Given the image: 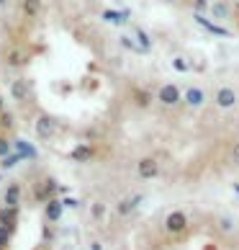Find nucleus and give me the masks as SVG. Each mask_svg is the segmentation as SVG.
I'll list each match as a JSON object with an SVG mask.
<instances>
[{"label": "nucleus", "instance_id": "nucleus-1", "mask_svg": "<svg viewBox=\"0 0 239 250\" xmlns=\"http://www.w3.org/2000/svg\"><path fill=\"white\" fill-rule=\"evenodd\" d=\"M188 225H190V219H188L185 211H180V209L170 211V214L165 217V229H167L170 235H180V232H185Z\"/></svg>", "mask_w": 239, "mask_h": 250}, {"label": "nucleus", "instance_id": "nucleus-2", "mask_svg": "<svg viewBox=\"0 0 239 250\" xmlns=\"http://www.w3.org/2000/svg\"><path fill=\"white\" fill-rule=\"evenodd\" d=\"M157 101L162 106H178L183 101V93H180V88L175 85V83H165V85H160V90H157Z\"/></svg>", "mask_w": 239, "mask_h": 250}, {"label": "nucleus", "instance_id": "nucleus-3", "mask_svg": "<svg viewBox=\"0 0 239 250\" xmlns=\"http://www.w3.org/2000/svg\"><path fill=\"white\" fill-rule=\"evenodd\" d=\"M157 173H160V160L157 157H142V160L136 163V175L144 178V181L157 178Z\"/></svg>", "mask_w": 239, "mask_h": 250}, {"label": "nucleus", "instance_id": "nucleus-4", "mask_svg": "<svg viewBox=\"0 0 239 250\" xmlns=\"http://www.w3.org/2000/svg\"><path fill=\"white\" fill-rule=\"evenodd\" d=\"M214 104L219 106V108H234L237 106V90L234 88H229V85H221L216 90V96H214Z\"/></svg>", "mask_w": 239, "mask_h": 250}, {"label": "nucleus", "instance_id": "nucleus-5", "mask_svg": "<svg viewBox=\"0 0 239 250\" xmlns=\"http://www.w3.org/2000/svg\"><path fill=\"white\" fill-rule=\"evenodd\" d=\"M142 201H144L142 193H134V196H126V199H121V201L116 204V214H118V217H129V214H131V211H134L136 207H139Z\"/></svg>", "mask_w": 239, "mask_h": 250}, {"label": "nucleus", "instance_id": "nucleus-6", "mask_svg": "<svg viewBox=\"0 0 239 250\" xmlns=\"http://www.w3.org/2000/svg\"><path fill=\"white\" fill-rule=\"evenodd\" d=\"M183 101L190 106V108H201L206 104V93H203V88H198V85H190L185 90V96H183Z\"/></svg>", "mask_w": 239, "mask_h": 250}, {"label": "nucleus", "instance_id": "nucleus-7", "mask_svg": "<svg viewBox=\"0 0 239 250\" xmlns=\"http://www.w3.org/2000/svg\"><path fill=\"white\" fill-rule=\"evenodd\" d=\"M36 132H39L41 140H49V137H54V132H57V124H54L49 116H39V122H36Z\"/></svg>", "mask_w": 239, "mask_h": 250}, {"label": "nucleus", "instance_id": "nucleus-8", "mask_svg": "<svg viewBox=\"0 0 239 250\" xmlns=\"http://www.w3.org/2000/svg\"><path fill=\"white\" fill-rule=\"evenodd\" d=\"M193 18H196V23H198V26H203V29H206L208 34H216V36H229V29H221V26H216L214 21H208V18H206L203 13H196Z\"/></svg>", "mask_w": 239, "mask_h": 250}, {"label": "nucleus", "instance_id": "nucleus-9", "mask_svg": "<svg viewBox=\"0 0 239 250\" xmlns=\"http://www.w3.org/2000/svg\"><path fill=\"white\" fill-rule=\"evenodd\" d=\"M11 96H13V101H26L29 98V80L26 78L13 80L11 83Z\"/></svg>", "mask_w": 239, "mask_h": 250}, {"label": "nucleus", "instance_id": "nucleus-10", "mask_svg": "<svg viewBox=\"0 0 239 250\" xmlns=\"http://www.w3.org/2000/svg\"><path fill=\"white\" fill-rule=\"evenodd\" d=\"M18 222V207H3L0 209V227H16Z\"/></svg>", "mask_w": 239, "mask_h": 250}, {"label": "nucleus", "instance_id": "nucleus-11", "mask_svg": "<svg viewBox=\"0 0 239 250\" xmlns=\"http://www.w3.org/2000/svg\"><path fill=\"white\" fill-rule=\"evenodd\" d=\"M62 209H64V204H62L59 199H49V201H47V207H44V214H47L49 222H59Z\"/></svg>", "mask_w": 239, "mask_h": 250}, {"label": "nucleus", "instance_id": "nucleus-12", "mask_svg": "<svg viewBox=\"0 0 239 250\" xmlns=\"http://www.w3.org/2000/svg\"><path fill=\"white\" fill-rule=\"evenodd\" d=\"M70 157H72L75 163H88L90 157H93V147H90V145H77L75 150L70 152Z\"/></svg>", "mask_w": 239, "mask_h": 250}, {"label": "nucleus", "instance_id": "nucleus-13", "mask_svg": "<svg viewBox=\"0 0 239 250\" xmlns=\"http://www.w3.org/2000/svg\"><path fill=\"white\" fill-rule=\"evenodd\" d=\"M18 201H21V186L18 183H11L5 191V207H18Z\"/></svg>", "mask_w": 239, "mask_h": 250}, {"label": "nucleus", "instance_id": "nucleus-14", "mask_svg": "<svg viewBox=\"0 0 239 250\" xmlns=\"http://www.w3.org/2000/svg\"><path fill=\"white\" fill-rule=\"evenodd\" d=\"M100 16H103V21H108V23H113V26H121V23L126 21V18H129V11L118 13V11H111V8H108V11H103Z\"/></svg>", "mask_w": 239, "mask_h": 250}, {"label": "nucleus", "instance_id": "nucleus-15", "mask_svg": "<svg viewBox=\"0 0 239 250\" xmlns=\"http://www.w3.org/2000/svg\"><path fill=\"white\" fill-rule=\"evenodd\" d=\"M121 47L129 49V52H136V54H147V49L136 39H131V36H121Z\"/></svg>", "mask_w": 239, "mask_h": 250}, {"label": "nucleus", "instance_id": "nucleus-16", "mask_svg": "<svg viewBox=\"0 0 239 250\" xmlns=\"http://www.w3.org/2000/svg\"><path fill=\"white\" fill-rule=\"evenodd\" d=\"M134 36H136V42H139L147 52L152 49V39H149V34H147V31L142 29V26H134Z\"/></svg>", "mask_w": 239, "mask_h": 250}, {"label": "nucleus", "instance_id": "nucleus-17", "mask_svg": "<svg viewBox=\"0 0 239 250\" xmlns=\"http://www.w3.org/2000/svg\"><path fill=\"white\" fill-rule=\"evenodd\" d=\"M39 11H41V0H23V13L29 18L39 16Z\"/></svg>", "mask_w": 239, "mask_h": 250}, {"label": "nucleus", "instance_id": "nucleus-18", "mask_svg": "<svg viewBox=\"0 0 239 250\" xmlns=\"http://www.w3.org/2000/svg\"><path fill=\"white\" fill-rule=\"evenodd\" d=\"M11 237H13V229L11 227H0V248L11 245Z\"/></svg>", "mask_w": 239, "mask_h": 250}, {"label": "nucleus", "instance_id": "nucleus-19", "mask_svg": "<svg viewBox=\"0 0 239 250\" xmlns=\"http://www.w3.org/2000/svg\"><path fill=\"white\" fill-rule=\"evenodd\" d=\"M172 67H175L178 72H188L190 70V62L185 57H172Z\"/></svg>", "mask_w": 239, "mask_h": 250}, {"label": "nucleus", "instance_id": "nucleus-20", "mask_svg": "<svg viewBox=\"0 0 239 250\" xmlns=\"http://www.w3.org/2000/svg\"><path fill=\"white\" fill-rule=\"evenodd\" d=\"M18 160H21V155H13V152H11L8 157H3V163H0V168H5V170H8V168H16V165H18Z\"/></svg>", "mask_w": 239, "mask_h": 250}, {"label": "nucleus", "instance_id": "nucleus-21", "mask_svg": "<svg viewBox=\"0 0 239 250\" xmlns=\"http://www.w3.org/2000/svg\"><path fill=\"white\" fill-rule=\"evenodd\" d=\"M90 214H93V219H103V214H106V204H103V201H95L93 209H90Z\"/></svg>", "mask_w": 239, "mask_h": 250}, {"label": "nucleus", "instance_id": "nucleus-22", "mask_svg": "<svg viewBox=\"0 0 239 250\" xmlns=\"http://www.w3.org/2000/svg\"><path fill=\"white\" fill-rule=\"evenodd\" d=\"M211 11H214V16H216V18H224V16H226L224 3H214V5H211Z\"/></svg>", "mask_w": 239, "mask_h": 250}, {"label": "nucleus", "instance_id": "nucleus-23", "mask_svg": "<svg viewBox=\"0 0 239 250\" xmlns=\"http://www.w3.org/2000/svg\"><path fill=\"white\" fill-rule=\"evenodd\" d=\"M23 62H26V60H23L18 52H13L11 57H8V64H11V67H18V64H23Z\"/></svg>", "mask_w": 239, "mask_h": 250}, {"label": "nucleus", "instance_id": "nucleus-24", "mask_svg": "<svg viewBox=\"0 0 239 250\" xmlns=\"http://www.w3.org/2000/svg\"><path fill=\"white\" fill-rule=\"evenodd\" d=\"M8 155H11V142L0 137V157H8Z\"/></svg>", "mask_w": 239, "mask_h": 250}, {"label": "nucleus", "instance_id": "nucleus-25", "mask_svg": "<svg viewBox=\"0 0 239 250\" xmlns=\"http://www.w3.org/2000/svg\"><path fill=\"white\" fill-rule=\"evenodd\" d=\"M219 227H221L224 232H232V229H234V225H232V219H229V217H221V219H219Z\"/></svg>", "mask_w": 239, "mask_h": 250}, {"label": "nucleus", "instance_id": "nucleus-26", "mask_svg": "<svg viewBox=\"0 0 239 250\" xmlns=\"http://www.w3.org/2000/svg\"><path fill=\"white\" fill-rule=\"evenodd\" d=\"M193 8H196V13H203L211 5H208V0H193Z\"/></svg>", "mask_w": 239, "mask_h": 250}, {"label": "nucleus", "instance_id": "nucleus-27", "mask_svg": "<svg viewBox=\"0 0 239 250\" xmlns=\"http://www.w3.org/2000/svg\"><path fill=\"white\" fill-rule=\"evenodd\" d=\"M0 124H3L5 129H11L13 126V116L11 114H3V116H0Z\"/></svg>", "mask_w": 239, "mask_h": 250}, {"label": "nucleus", "instance_id": "nucleus-28", "mask_svg": "<svg viewBox=\"0 0 239 250\" xmlns=\"http://www.w3.org/2000/svg\"><path fill=\"white\" fill-rule=\"evenodd\" d=\"M232 163L239 165V142H234V147H232Z\"/></svg>", "mask_w": 239, "mask_h": 250}, {"label": "nucleus", "instance_id": "nucleus-29", "mask_svg": "<svg viewBox=\"0 0 239 250\" xmlns=\"http://www.w3.org/2000/svg\"><path fill=\"white\" fill-rule=\"evenodd\" d=\"M62 204H64V207H67V209H75V207H77V201H75V199H64Z\"/></svg>", "mask_w": 239, "mask_h": 250}, {"label": "nucleus", "instance_id": "nucleus-30", "mask_svg": "<svg viewBox=\"0 0 239 250\" xmlns=\"http://www.w3.org/2000/svg\"><path fill=\"white\" fill-rule=\"evenodd\" d=\"M90 250H103V245H100V243H93V245H90Z\"/></svg>", "mask_w": 239, "mask_h": 250}, {"label": "nucleus", "instance_id": "nucleus-31", "mask_svg": "<svg viewBox=\"0 0 239 250\" xmlns=\"http://www.w3.org/2000/svg\"><path fill=\"white\" fill-rule=\"evenodd\" d=\"M0 111H3V96H0Z\"/></svg>", "mask_w": 239, "mask_h": 250}, {"label": "nucleus", "instance_id": "nucleus-32", "mask_svg": "<svg viewBox=\"0 0 239 250\" xmlns=\"http://www.w3.org/2000/svg\"><path fill=\"white\" fill-rule=\"evenodd\" d=\"M5 3H8V0H0V5H5Z\"/></svg>", "mask_w": 239, "mask_h": 250}, {"label": "nucleus", "instance_id": "nucleus-33", "mask_svg": "<svg viewBox=\"0 0 239 250\" xmlns=\"http://www.w3.org/2000/svg\"><path fill=\"white\" fill-rule=\"evenodd\" d=\"M234 188H237V191H239V186H234Z\"/></svg>", "mask_w": 239, "mask_h": 250}, {"label": "nucleus", "instance_id": "nucleus-34", "mask_svg": "<svg viewBox=\"0 0 239 250\" xmlns=\"http://www.w3.org/2000/svg\"><path fill=\"white\" fill-rule=\"evenodd\" d=\"M0 250H5V248H0Z\"/></svg>", "mask_w": 239, "mask_h": 250}, {"label": "nucleus", "instance_id": "nucleus-35", "mask_svg": "<svg viewBox=\"0 0 239 250\" xmlns=\"http://www.w3.org/2000/svg\"><path fill=\"white\" fill-rule=\"evenodd\" d=\"M237 8H239V3H237Z\"/></svg>", "mask_w": 239, "mask_h": 250}, {"label": "nucleus", "instance_id": "nucleus-36", "mask_svg": "<svg viewBox=\"0 0 239 250\" xmlns=\"http://www.w3.org/2000/svg\"><path fill=\"white\" fill-rule=\"evenodd\" d=\"M0 126H3V124H0Z\"/></svg>", "mask_w": 239, "mask_h": 250}]
</instances>
